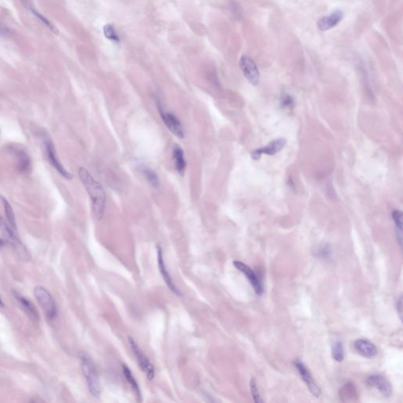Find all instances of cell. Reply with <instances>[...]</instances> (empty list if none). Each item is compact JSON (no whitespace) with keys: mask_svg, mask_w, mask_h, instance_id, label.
Here are the masks:
<instances>
[{"mask_svg":"<svg viewBox=\"0 0 403 403\" xmlns=\"http://www.w3.org/2000/svg\"><path fill=\"white\" fill-rule=\"evenodd\" d=\"M78 175L83 184L85 185L88 195L90 196L93 214L96 219L100 221L105 214L106 203H107L105 191L100 182H98L88 172V169L84 167L80 168Z\"/></svg>","mask_w":403,"mask_h":403,"instance_id":"cell-1","label":"cell"},{"mask_svg":"<svg viewBox=\"0 0 403 403\" xmlns=\"http://www.w3.org/2000/svg\"><path fill=\"white\" fill-rule=\"evenodd\" d=\"M14 154L17 160V167L21 173H28L31 169V160L26 152L22 149L14 150Z\"/></svg>","mask_w":403,"mask_h":403,"instance_id":"cell-17","label":"cell"},{"mask_svg":"<svg viewBox=\"0 0 403 403\" xmlns=\"http://www.w3.org/2000/svg\"><path fill=\"white\" fill-rule=\"evenodd\" d=\"M14 296L17 298V301L20 302L23 309H24V311L26 312L31 320L35 321V322H38L40 320V316H39V313L36 310V307L34 306L33 304L28 299H27L26 298H24L22 295L18 294V293L14 292Z\"/></svg>","mask_w":403,"mask_h":403,"instance_id":"cell-16","label":"cell"},{"mask_svg":"<svg viewBox=\"0 0 403 403\" xmlns=\"http://www.w3.org/2000/svg\"><path fill=\"white\" fill-rule=\"evenodd\" d=\"M42 144H43V151L45 154L46 158L49 163L51 164L61 176H63L67 180H71L73 178L71 173H69L64 165L61 163V161L58 159L57 156L56 150H55V145L53 143L52 140L47 134H44L41 135Z\"/></svg>","mask_w":403,"mask_h":403,"instance_id":"cell-2","label":"cell"},{"mask_svg":"<svg viewBox=\"0 0 403 403\" xmlns=\"http://www.w3.org/2000/svg\"><path fill=\"white\" fill-rule=\"evenodd\" d=\"M354 346L357 352L366 358H375L378 354L375 344L367 340L360 339L356 340L354 343Z\"/></svg>","mask_w":403,"mask_h":403,"instance_id":"cell-14","label":"cell"},{"mask_svg":"<svg viewBox=\"0 0 403 403\" xmlns=\"http://www.w3.org/2000/svg\"><path fill=\"white\" fill-rule=\"evenodd\" d=\"M0 35L2 36H8L10 35V31L7 27L0 23Z\"/></svg>","mask_w":403,"mask_h":403,"instance_id":"cell-28","label":"cell"},{"mask_svg":"<svg viewBox=\"0 0 403 403\" xmlns=\"http://www.w3.org/2000/svg\"><path fill=\"white\" fill-rule=\"evenodd\" d=\"M28 8H29V10H30L31 13H32L44 26L47 27L49 30L51 31V32H53L54 34H56V35L58 34V28H56L55 24H53L49 19H47L45 16H43L41 13L36 10V9H34L32 6H29Z\"/></svg>","mask_w":403,"mask_h":403,"instance_id":"cell-22","label":"cell"},{"mask_svg":"<svg viewBox=\"0 0 403 403\" xmlns=\"http://www.w3.org/2000/svg\"><path fill=\"white\" fill-rule=\"evenodd\" d=\"M397 311L400 314V319L402 320V317H403V298H402V296L400 297V299L397 302Z\"/></svg>","mask_w":403,"mask_h":403,"instance_id":"cell-29","label":"cell"},{"mask_svg":"<svg viewBox=\"0 0 403 403\" xmlns=\"http://www.w3.org/2000/svg\"><path fill=\"white\" fill-rule=\"evenodd\" d=\"M240 66L246 79L254 86H257L260 81V73L253 59L243 55L240 58Z\"/></svg>","mask_w":403,"mask_h":403,"instance_id":"cell-7","label":"cell"},{"mask_svg":"<svg viewBox=\"0 0 403 403\" xmlns=\"http://www.w3.org/2000/svg\"><path fill=\"white\" fill-rule=\"evenodd\" d=\"M0 306H2V307H3L4 306L3 301H2V295H1V294H0Z\"/></svg>","mask_w":403,"mask_h":403,"instance_id":"cell-30","label":"cell"},{"mask_svg":"<svg viewBox=\"0 0 403 403\" xmlns=\"http://www.w3.org/2000/svg\"><path fill=\"white\" fill-rule=\"evenodd\" d=\"M0 229L2 230L3 234L6 236V238L8 239L10 244L14 247L19 256L24 261H28L30 260L31 256L28 253V250L24 247V244L21 242V240H19L17 236V232L13 230L9 224L6 223L1 217H0Z\"/></svg>","mask_w":403,"mask_h":403,"instance_id":"cell-5","label":"cell"},{"mask_svg":"<svg viewBox=\"0 0 403 403\" xmlns=\"http://www.w3.org/2000/svg\"><path fill=\"white\" fill-rule=\"evenodd\" d=\"M343 18V12L340 9L332 12L328 16L319 19L317 23V28L321 32L330 30L341 22Z\"/></svg>","mask_w":403,"mask_h":403,"instance_id":"cell-13","label":"cell"},{"mask_svg":"<svg viewBox=\"0 0 403 403\" xmlns=\"http://www.w3.org/2000/svg\"><path fill=\"white\" fill-rule=\"evenodd\" d=\"M233 266L239 271L243 272L245 275L246 277L248 278L256 294H259V295H261V294H263L264 288H263L261 278L251 267H248V265H246L245 263L240 261L233 262Z\"/></svg>","mask_w":403,"mask_h":403,"instance_id":"cell-9","label":"cell"},{"mask_svg":"<svg viewBox=\"0 0 403 403\" xmlns=\"http://www.w3.org/2000/svg\"><path fill=\"white\" fill-rule=\"evenodd\" d=\"M34 295L40 303L47 318L51 321L57 315V306L52 295L45 287L37 286L34 289Z\"/></svg>","mask_w":403,"mask_h":403,"instance_id":"cell-4","label":"cell"},{"mask_svg":"<svg viewBox=\"0 0 403 403\" xmlns=\"http://www.w3.org/2000/svg\"><path fill=\"white\" fill-rule=\"evenodd\" d=\"M173 159L174 160L175 168L179 174H184L187 163L184 158V150L179 145L175 144L173 146Z\"/></svg>","mask_w":403,"mask_h":403,"instance_id":"cell-18","label":"cell"},{"mask_svg":"<svg viewBox=\"0 0 403 403\" xmlns=\"http://www.w3.org/2000/svg\"><path fill=\"white\" fill-rule=\"evenodd\" d=\"M122 372H123V374H124L125 377H126V381L130 384L132 389L135 392V396H137V398H140L141 395L139 385H138L136 381H135V378H134L131 370L128 368L126 365H122Z\"/></svg>","mask_w":403,"mask_h":403,"instance_id":"cell-21","label":"cell"},{"mask_svg":"<svg viewBox=\"0 0 403 403\" xmlns=\"http://www.w3.org/2000/svg\"><path fill=\"white\" fill-rule=\"evenodd\" d=\"M142 173L146 180L153 188H157L159 187V178H158L157 173L153 169H150L148 167H145V168H142Z\"/></svg>","mask_w":403,"mask_h":403,"instance_id":"cell-23","label":"cell"},{"mask_svg":"<svg viewBox=\"0 0 403 403\" xmlns=\"http://www.w3.org/2000/svg\"><path fill=\"white\" fill-rule=\"evenodd\" d=\"M286 143H287V140L283 139V138L274 139V140L269 142L268 144L266 145V146L254 150L252 152V158L255 161H258V160L261 158L263 154L274 155V154L279 153V151H281Z\"/></svg>","mask_w":403,"mask_h":403,"instance_id":"cell-10","label":"cell"},{"mask_svg":"<svg viewBox=\"0 0 403 403\" xmlns=\"http://www.w3.org/2000/svg\"><path fill=\"white\" fill-rule=\"evenodd\" d=\"M281 105L284 108H290L294 106V100L291 96L284 95L281 99Z\"/></svg>","mask_w":403,"mask_h":403,"instance_id":"cell-27","label":"cell"},{"mask_svg":"<svg viewBox=\"0 0 403 403\" xmlns=\"http://www.w3.org/2000/svg\"><path fill=\"white\" fill-rule=\"evenodd\" d=\"M368 386L374 388L379 391L385 397L388 398L392 396L393 388L391 383L381 375H372L368 377L366 380Z\"/></svg>","mask_w":403,"mask_h":403,"instance_id":"cell-11","label":"cell"},{"mask_svg":"<svg viewBox=\"0 0 403 403\" xmlns=\"http://www.w3.org/2000/svg\"><path fill=\"white\" fill-rule=\"evenodd\" d=\"M129 343L134 351V355L136 357L141 370L146 374V377L149 380L153 379L154 377V368L149 360V358L144 355V353L141 351L136 342L133 338L129 337Z\"/></svg>","mask_w":403,"mask_h":403,"instance_id":"cell-8","label":"cell"},{"mask_svg":"<svg viewBox=\"0 0 403 403\" xmlns=\"http://www.w3.org/2000/svg\"><path fill=\"white\" fill-rule=\"evenodd\" d=\"M161 104V103L159 101H157L158 112H159L161 119L163 121L164 124L172 134H174L180 139H183L184 138L185 134H184V127L182 126L181 122L177 119L176 115H173V113L165 111Z\"/></svg>","mask_w":403,"mask_h":403,"instance_id":"cell-6","label":"cell"},{"mask_svg":"<svg viewBox=\"0 0 403 403\" xmlns=\"http://www.w3.org/2000/svg\"><path fill=\"white\" fill-rule=\"evenodd\" d=\"M103 34L108 40H112L116 43H119L120 41L119 34L117 32L116 29L113 24H106L105 26L103 27Z\"/></svg>","mask_w":403,"mask_h":403,"instance_id":"cell-25","label":"cell"},{"mask_svg":"<svg viewBox=\"0 0 403 403\" xmlns=\"http://www.w3.org/2000/svg\"><path fill=\"white\" fill-rule=\"evenodd\" d=\"M294 367L296 368L298 373L300 374L302 379L306 383L310 393L313 396L318 397L321 394V390H320L319 387L317 386V384L313 381V377L309 373V370H307V368L305 366V365L302 362L298 360L294 361Z\"/></svg>","mask_w":403,"mask_h":403,"instance_id":"cell-12","label":"cell"},{"mask_svg":"<svg viewBox=\"0 0 403 403\" xmlns=\"http://www.w3.org/2000/svg\"><path fill=\"white\" fill-rule=\"evenodd\" d=\"M332 353L334 360L338 362H343L344 359V349L341 341L336 340L332 343Z\"/></svg>","mask_w":403,"mask_h":403,"instance_id":"cell-24","label":"cell"},{"mask_svg":"<svg viewBox=\"0 0 403 403\" xmlns=\"http://www.w3.org/2000/svg\"><path fill=\"white\" fill-rule=\"evenodd\" d=\"M251 390H252V397H253L254 402L256 403H263V400H262L261 396H260V394H259V388L257 387V382H256V380L255 378H252L251 380Z\"/></svg>","mask_w":403,"mask_h":403,"instance_id":"cell-26","label":"cell"},{"mask_svg":"<svg viewBox=\"0 0 403 403\" xmlns=\"http://www.w3.org/2000/svg\"><path fill=\"white\" fill-rule=\"evenodd\" d=\"M403 212L401 210H396L392 212V218L396 225V239L400 247L403 246Z\"/></svg>","mask_w":403,"mask_h":403,"instance_id":"cell-19","label":"cell"},{"mask_svg":"<svg viewBox=\"0 0 403 403\" xmlns=\"http://www.w3.org/2000/svg\"><path fill=\"white\" fill-rule=\"evenodd\" d=\"M81 368L83 373L86 379L88 388L91 395L95 398H99L100 396V387L99 378L94 364L91 361L90 358L87 355H82L81 358Z\"/></svg>","mask_w":403,"mask_h":403,"instance_id":"cell-3","label":"cell"},{"mask_svg":"<svg viewBox=\"0 0 403 403\" xmlns=\"http://www.w3.org/2000/svg\"><path fill=\"white\" fill-rule=\"evenodd\" d=\"M158 263L160 273L161 274V276L163 277L167 286L169 287V288L170 289L171 291H173L174 294H177V295H180L181 294H180V291H179L178 289L176 288L174 283H173V279H172L170 275H169V272L167 271L166 268H165V263H164L163 259V254H162V249H161L160 246L158 247Z\"/></svg>","mask_w":403,"mask_h":403,"instance_id":"cell-15","label":"cell"},{"mask_svg":"<svg viewBox=\"0 0 403 403\" xmlns=\"http://www.w3.org/2000/svg\"><path fill=\"white\" fill-rule=\"evenodd\" d=\"M0 199L2 201V205H3L4 211H5V215H6L8 224H9V226H10L13 230L17 232V223H16L15 215H14V213H13L11 206L9 204L7 199H6V198H4L2 195H0Z\"/></svg>","mask_w":403,"mask_h":403,"instance_id":"cell-20","label":"cell"}]
</instances>
